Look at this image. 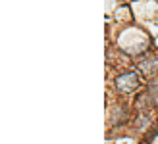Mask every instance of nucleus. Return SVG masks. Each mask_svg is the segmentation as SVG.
<instances>
[{
	"label": "nucleus",
	"mask_w": 158,
	"mask_h": 144,
	"mask_svg": "<svg viewBox=\"0 0 158 144\" xmlns=\"http://www.w3.org/2000/svg\"><path fill=\"white\" fill-rule=\"evenodd\" d=\"M137 86H139V77H137V73H133V71H125V73L116 77V89L123 94L133 92Z\"/></svg>",
	"instance_id": "nucleus-1"
},
{
	"label": "nucleus",
	"mask_w": 158,
	"mask_h": 144,
	"mask_svg": "<svg viewBox=\"0 0 158 144\" xmlns=\"http://www.w3.org/2000/svg\"><path fill=\"white\" fill-rule=\"evenodd\" d=\"M139 67L145 75H154L156 69H158V56H148V58H145L139 63Z\"/></svg>",
	"instance_id": "nucleus-2"
}]
</instances>
